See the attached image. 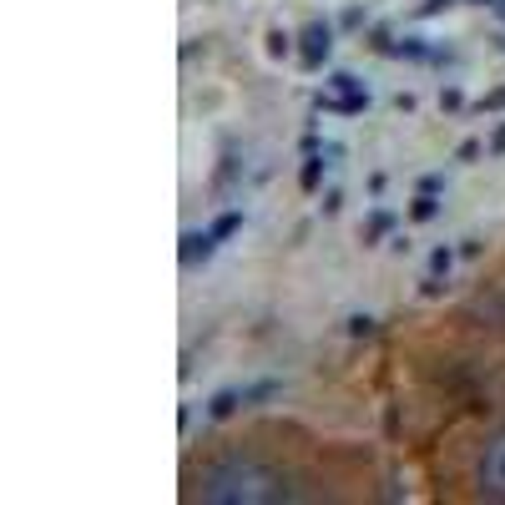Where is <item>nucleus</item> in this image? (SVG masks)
<instances>
[{"mask_svg":"<svg viewBox=\"0 0 505 505\" xmlns=\"http://www.w3.org/2000/svg\"><path fill=\"white\" fill-rule=\"evenodd\" d=\"M187 495L193 500H233V505L303 500L293 475H283V470H273V465H258V460H212V465H202L193 475Z\"/></svg>","mask_w":505,"mask_h":505,"instance_id":"obj_1","label":"nucleus"},{"mask_svg":"<svg viewBox=\"0 0 505 505\" xmlns=\"http://www.w3.org/2000/svg\"><path fill=\"white\" fill-rule=\"evenodd\" d=\"M480 500H500L505 505V430L490 434V445L480 455Z\"/></svg>","mask_w":505,"mask_h":505,"instance_id":"obj_2","label":"nucleus"},{"mask_svg":"<svg viewBox=\"0 0 505 505\" xmlns=\"http://www.w3.org/2000/svg\"><path fill=\"white\" fill-rule=\"evenodd\" d=\"M324 56H329V25H308L303 30V61H308V66H319Z\"/></svg>","mask_w":505,"mask_h":505,"instance_id":"obj_3","label":"nucleus"},{"mask_svg":"<svg viewBox=\"0 0 505 505\" xmlns=\"http://www.w3.org/2000/svg\"><path fill=\"white\" fill-rule=\"evenodd\" d=\"M207 253H212V233H187V238H182V258H187V263H202Z\"/></svg>","mask_w":505,"mask_h":505,"instance_id":"obj_4","label":"nucleus"},{"mask_svg":"<svg viewBox=\"0 0 505 505\" xmlns=\"http://www.w3.org/2000/svg\"><path fill=\"white\" fill-rule=\"evenodd\" d=\"M238 223H243L238 212H223V217H217V223H212V243H223V238H233V233H238Z\"/></svg>","mask_w":505,"mask_h":505,"instance_id":"obj_5","label":"nucleus"},{"mask_svg":"<svg viewBox=\"0 0 505 505\" xmlns=\"http://www.w3.org/2000/svg\"><path fill=\"white\" fill-rule=\"evenodd\" d=\"M298 182L308 187V193H313V187L324 182V162H319V157H308V162H303V177H298Z\"/></svg>","mask_w":505,"mask_h":505,"instance_id":"obj_6","label":"nucleus"},{"mask_svg":"<svg viewBox=\"0 0 505 505\" xmlns=\"http://www.w3.org/2000/svg\"><path fill=\"white\" fill-rule=\"evenodd\" d=\"M233 409H238V394H233V389H223V394L212 399V420H228Z\"/></svg>","mask_w":505,"mask_h":505,"instance_id":"obj_7","label":"nucleus"},{"mask_svg":"<svg viewBox=\"0 0 505 505\" xmlns=\"http://www.w3.org/2000/svg\"><path fill=\"white\" fill-rule=\"evenodd\" d=\"M430 217H434V202H430V193L415 202V223H430Z\"/></svg>","mask_w":505,"mask_h":505,"instance_id":"obj_8","label":"nucleus"},{"mask_svg":"<svg viewBox=\"0 0 505 505\" xmlns=\"http://www.w3.org/2000/svg\"><path fill=\"white\" fill-rule=\"evenodd\" d=\"M384 228H389V212H374V217H369V238H379Z\"/></svg>","mask_w":505,"mask_h":505,"instance_id":"obj_9","label":"nucleus"},{"mask_svg":"<svg viewBox=\"0 0 505 505\" xmlns=\"http://www.w3.org/2000/svg\"><path fill=\"white\" fill-rule=\"evenodd\" d=\"M500 11H505V6H500Z\"/></svg>","mask_w":505,"mask_h":505,"instance_id":"obj_10","label":"nucleus"}]
</instances>
